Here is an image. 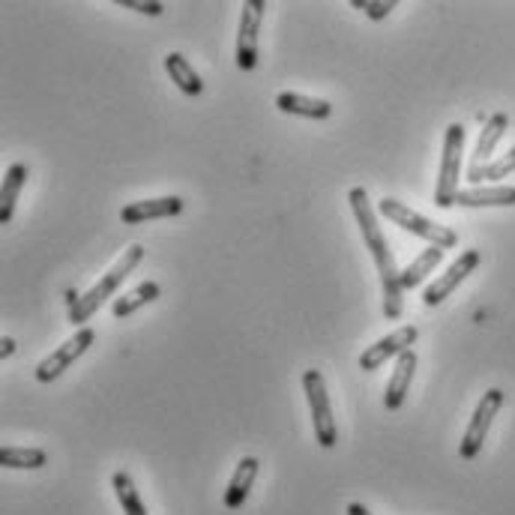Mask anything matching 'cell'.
<instances>
[{
	"label": "cell",
	"instance_id": "6da1fadb",
	"mask_svg": "<svg viewBox=\"0 0 515 515\" xmlns=\"http://www.w3.org/2000/svg\"><path fill=\"white\" fill-rule=\"evenodd\" d=\"M348 201H351V210H354V219L360 225V234H363V243L366 249L372 252L375 258V267H378V276H381V291H384V318L387 321H399L402 312H405V288H402V270L396 267V258L390 252V243L378 225V213L369 201V192L363 186H354L348 192Z\"/></svg>",
	"mask_w": 515,
	"mask_h": 515
},
{
	"label": "cell",
	"instance_id": "7a4b0ae2",
	"mask_svg": "<svg viewBox=\"0 0 515 515\" xmlns=\"http://www.w3.org/2000/svg\"><path fill=\"white\" fill-rule=\"evenodd\" d=\"M144 255H147V249H144V246H129V249H123V255L114 261V267H111V270H108V273H105V276H102V279H99L87 294H81V297H78V303L69 309V324H72V327H78V330H81V327H87V321H90V318H93V315H96V312H99V309H102V306L117 294V288L123 285V279H126V276H129L141 261H144Z\"/></svg>",
	"mask_w": 515,
	"mask_h": 515
},
{
	"label": "cell",
	"instance_id": "3957f363",
	"mask_svg": "<svg viewBox=\"0 0 515 515\" xmlns=\"http://www.w3.org/2000/svg\"><path fill=\"white\" fill-rule=\"evenodd\" d=\"M378 213L384 216V219H390L393 225H399L402 231H408V234H414V237H420V240H426V243H432V246H438V249H453L456 243H459V234L453 231V228H447V225H438V222H432V219H426V216H420V213H414L408 204H402L399 198H381L378 201Z\"/></svg>",
	"mask_w": 515,
	"mask_h": 515
},
{
	"label": "cell",
	"instance_id": "277c9868",
	"mask_svg": "<svg viewBox=\"0 0 515 515\" xmlns=\"http://www.w3.org/2000/svg\"><path fill=\"white\" fill-rule=\"evenodd\" d=\"M462 153H465V126L450 123L444 132V156H441V174L435 186V207L450 210L459 198V177H462Z\"/></svg>",
	"mask_w": 515,
	"mask_h": 515
},
{
	"label": "cell",
	"instance_id": "5b68a950",
	"mask_svg": "<svg viewBox=\"0 0 515 515\" xmlns=\"http://www.w3.org/2000/svg\"><path fill=\"white\" fill-rule=\"evenodd\" d=\"M303 393L309 402V414H312V426H315V441L324 450H333L339 441V429H336V417H333V405H330V393L324 384V375L318 369H306L303 372Z\"/></svg>",
	"mask_w": 515,
	"mask_h": 515
},
{
	"label": "cell",
	"instance_id": "8992f818",
	"mask_svg": "<svg viewBox=\"0 0 515 515\" xmlns=\"http://www.w3.org/2000/svg\"><path fill=\"white\" fill-rule=\"evenodd\" d=\"M504 402H507V393L498 390V387L489 390V393H483V399H480V405H477V411H474V417H471V423L465 429V438L459 444V456L465 462H471V459L480 456V450H483V444L489 438V429H492L498 411L504 408Z\"/></svg>",
	"mask_w": 515,
	"mask_h": 515
},
{
	"label": "cell",
	"instance_id": "52a82bcc",
	"mask_svg": "<svg viewBox=\"0 0 515 515\" xmlns=\"http://www.w3.org/2000/svg\"><path fill=\"white\" fill-rule=\"evenodd\" d=\"M96 342V333H93V327H81V330H75V336L72 339H66L57 351H51L39 366H36V381L39 384H51V381H57L78 357H84L87 351H90V345Z\"/></svg>",
	"mask_w": 515,
	"mask_h": 515
},
{
	"label": "cell",
	"instance_id": "ba28073f",
	"mask_svg": "<svg viewBox=\"0 0 515 515\" xmlns=\"http://www.w3.org/2000/svg\"><path fill=\"white\" fill-rule=\"evenodd\" d=\"M264 9H267L264 0H246L243 3L240 27H237V48H234L237 69H243V72H252L258 66V33H261Z\"/></svg>",
	"mask_w": 515,
	"mask_h": 515
},
{
	"label": "cell",
	"instance_id": "9c48e42d",
	"mask_svg": "<svg viewBox=\"0 0 515 515\" xmlns=\"http://www.w3.org/2000/svg\"><path fill=\"white\" fill-rule=\"evenodd\" d=\"M480 261H483V255H480V249H468V252H462L426 291H423V303L429 306V309H435V306H441L477 267H480Z\"/></svg>",
	"mask_w": 515,
	"mask_h": 515
},
{
	"label": "cell",
	"instance_id": "30bf717a",
	"mask_svg": "<svg viewBox=\"0 0 515 515\" xmlns=\"http://www.w3.org/2000/svg\"><path fill=\"white\" fill-rule=\"evenodd\" d=\"M417 336H420V330H417L414 324H405V327L393 330L390 336L378 339L375 345H369V348L360 354V369H363V372H375V369H381L387 360H399L405 351H411V345L417 342Z\"/></svg>",
	"mask_w": 515,
	"mask_h": 515
},
{
	"label": "cell",
	"instance_id": "8fae6325",
	"mask_svg": "<svg viewBox=\"0 0 515 515\" xmlns=\"http://www.w3.org/2000/svg\"><path fill=\"white\" fill-rule=\"evenodd\" d=\"M183 213V198L180 195H165V198H147V201H132L120 210L123 225H144L156 219H171Z\"/></svg>",
	"mask_w": 515,
	"mask_h": 515
},
{
	"label": "cell",
	"instance_id": "7c38bea8",
	"mask_svg": "<svg viewBox=\"0 0 515 515\" xmlns=\"http://www.w3.org/2000/svg\"><path fill=\"white\" fill-rule=\"evenodd\" d=\"M414 372H417V354L414 348L405 351L396 366H393V375L387 381V390H384V408L387 411H399L405 405V396L411 393V381H414Z\"/></svg>",
	"mask_w": 515,
	"mask_h": 515
},
{
	"label": "cell",
	"instance_id": "4fadbf2b",
	"mask_svg": "<svg viewBox=\"0 0 515 515\" xmlns=\"http://www.w3.org/2000/svg\"><path fill=\"white\" fill-rule=\"evenodd\" d=\"M276 108L294 117H309V120H327L333 117V105L327 99H315V96H303V93H279L276 96Z\"/></svg>",
	"mask_w": 515,
	"mask_h": 515
},
{
	"label": "cell",
	"instance_id": "5bb4252c",
	"mask_svg": "<svg viewBox=\"0 0 515 515\" xmlns=\"http://www.w3.org/2000/svg\"><path fill=\"white\" fill-rule=\"evenodd\" d=\"M27 177H30V168H27L24 162H12V165L6 168V174H3V186H0V225L12 222V216H15V204H18V195H21V189H24Z\"/></svg>",
	"mask_w": 515,
	"mask_h": 515
},
{
	"label": "cell",
	"instance_id": "9a60e30c",
	"mask_svg": "<svg viewBox=\"0 0 515 515\" xmlns=\"http://www.w3.org/2000/svg\"><path fill=\"white\" fill-rule=\"evenodd\" d=\"M459 207H515V186H471L456 198Z\"/></svg>",
	"mask_w": 515,
	"mask_h": 515
},
{
	"label": "cell",
	"instance_id": "2e32d148",
	"mask_svg": "<svg viewBox=\"0 0 515 515\" xmlns=\"http://www.w3.org/2000/svg\"><path fill=\"white\" fill-rule=\"evenodd\" d=\"M258 459L255 456H246V459H240V465H237V471H234V477H231V483H228V489H225V507L228 510H240L243 504H246V498H249V492H252V483H255V477H258Z\"/></svg>",
	"mask_w": 515,
	"mask_h": 515
},
{
	"label": "cell",
	"instance_id": "e0dca14e",
	"mask_svg": "<svg viewBox=\"0 0 515 515\" xmlns=\"http://www.w3.org/2000/svg\"><path fill=\"white\" fill-rule=\"evenodd\" d=\"M165 72L171 75V81L177 84V90H180L183 96H201V93H204L201 75L195 72V66H192L180 51L165 54Z\"/></svg>",
	"mask_w": 515,
	"mask_h": 515
},
{
	"label": "cell",
	"instance_id": "ac0fdd59",
	"mask_svg": "<svg viewBox=\"0 0 515 515\" xmlns=\"http://www.w3.org/2000/svg\"><path fill=\"white\" fill-rule=\"evenodd\" d=\"M507 129H510V117H507L504 111L492 114L489 123H486L483 132H480V141H477V147H474V162H471V165H486V162L492 159L495 147L501 144V138L507 135Z\"/></svg>",
	"mask_w": 515,
	"mask_h": 515
},
{
	"label": "cell",
	"instance_id": "d6986e66",
	"mask_svg": "<svg viewBox=\"0 0 515 515\" xmlns=\"http://www.w3.org/2000/svg\"><path fill=\"white\" fill-rule=\"evenodd\" d=\"M444 261V249H438V246H429L426 252H420L405 270H402V288H420L432 273H435V267Z\"/></svg>",
	"mask_w": 515,
	"mask_h": 515
},
{
	"label": "cell",
	"instance_id": "ffe728a7",
	"mask_svg": "<svg viewBox=\"0 0 515 515\" xmlns=\"http://www.w3.org/2000/svg\"><path fill=\"white\" fill-rule=\"evenodd\" d=\"M159 294H162V288H159L156 282H141L138 288L126 291L123 297H117V300H114L111 315H114V318H129V315H135L141 306H147V303L159 300Z\"/></svg>",
	"mask_w": 515,
	"mask_h": 515
},
{
	"label": "cell",
	"instance_id": "44dd1931",
	"mask_svg": "<svg viewBox=\"0 0 515 515\" xmlns=\"http://www.w3.org/2000/svg\"><path fill=\"white\" fill-rule=\"evenodd\" d=\"M48 456L39 447H3L0 450V465L9 471H39L45 468Z\"/></svg>",
	"mask_w": 515,
	"mask_h": 515
},
{
	"label": "cell",
	"instance_id": "7402d4cb",
	"mask_svg": "<svg viewBox=\"0 0 515 515\" xmlns=\"http://www.w3.org/2000/svg\"><path fill=\"white\" fill-rule=\"evenodd\" d=\"M515 171V147L510 153H504L501 159H492V162H486V165H471L468 168V180L474 183V186H483V183H495V180H504V177H510Z\"/></svg>",
	"mask_w": 515,
	"mask_h": 515
},
{
	"label": "cell",
	"instance_id": "603a6c76",
	"mask_svg": "<svg viewBox=\"0 0 515 515\" xmlns=\"http://www.w3.org/2000/svg\"><path fill=\"white\" fill-rule=\"evenodd\" d=\"M111 486H114V495L123 507V515H147V507L141 504V495H138V489L126 471H117L111 477Z\"/></svg>",
	"mask_w": 515,
	"mask_h": 515
},
{
	"label": "cell",
	"instance_id": "cb8c5ba5",
	"mask_svg": "<svg viewBox=\"0 0 515 515\" xmlns=\"http://www.w3.org/2000/svg\"><path fill=\"white\" fill-rule=\"evenodd\" d=\"M351 6H354V9H363L372 21H381V18H387L399 3H396V0H351Z\"/></svg>",
	"mask_w": 515,
	"mask_h": 515
},
{
	"label": "cell",
	"instance_id": "d4e9b609",
	"mask_svg": "<svg viewBox=\"0 0 515 515\" xmlns=\"http://www.w3.org/2000/svg\"><path fill=\"white\" fill-rule=\"evenodd\" d=\"M114 3L123 9H135L141 15H153V18L165 12V3H159V0H114Z\"/></svg>",
	"mask_w": 515,
	"mask_h": 515
},
{
	"label": "cell",
	"instance_id": "484cf974",
	"mask_svg": "<svg viewBox=\"0 0 515 515\" xmlns=\"http://www.w3.org/2000/svg\"><path fill=\"white\" fill-rule=\"evenodd\" d=\"M12 354H15V339L3 336V342H0V357L6 360V357H12Z\"/></svg>",
	"mask_w": 515,
	"mask_h": 515
},
{
	"label": "cell",
	"instance_id": "4316f807",
	"mask_svg": "<svg viewBox=\"0 0 515 515\" xmlns=\"http://www.w3.org/2000/svg\"><path fill=\"white\" fill-rule=\"evenodd\" d=\"M348 515H372L363 504H348Z\"/></svg>",
	"mask_w": 515,
	"mask_h": 515
}]
</instances>
